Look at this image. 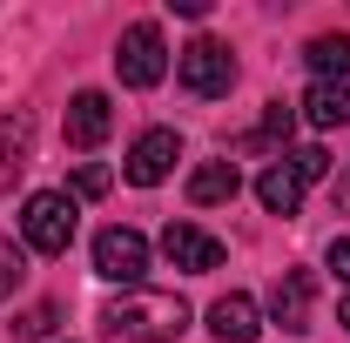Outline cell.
Here are the masks:
<instances>
[{
  "label": "cell",
  "instance_id": "obj_1",
  "mask_svg": "<svg viewBox=\"0 0 350 343\" xmlns=\"http://www.w3.org/2000/svg\"><path fill=\"white\" fill-rule=\"evenodd\" d=\"M101 323L129 343H175L189 330V303L175 290H122V297L101 310Z\"/></svg>",
  "mask_w": 350,
  "mask_h": 343
},
{
  "label": "cell",
  "instance_id": "obj_2",
  "mask_svg": "<svg viewBox=\"0 0 350 343\" xmlns=\"http://www.w3.org/2000/svg\"><path fill=\"white\" fill-rule=\"evenodd\" d=\"M68 243H75V195L34 189V195L21 202V249H34V256H68Z\"/></svg>",
  "mask_w": 350,
  "mask_h": 343
},
{
  "label": "cell",
  "instance_id": "obj_3",
  "mask_svg": "<svg viewBox=\"0 0 350 343\" xmlns=\"http://www.w3.org/2000/svg\"><path fill=\"white\" fill-rule=\"evenodd\" d=\"M175 74H182V87H189L196 101H222V94L236 87V54H229L216 34H196V41L175 54Z\"/></svg>",
  "mask_w": 350,
  "mask_h": 343
},
{
  "label": "cell",
  "instance_id": "obj_4",
  "mask_svg": "<svg viewBox=\"0 0 350 343\" xmlns=\"http://www.w3.org/2000/svg\"><path fill=\"white\" fill-rule=\"evenodd\" d=\"M115 74H122V87H155L169 74V41H162L155 20L122 27V41H115Z\"/></svg>",
  "mask_w": 350,
  "mask_h": 343
},
{
  "label": "cell",
  "instance_id": "obj_5",
  "mask_svg": "<svg viewBox=\"0 0 350 343\" xmlns=\"http://www.w3.org/2000/svg\"><path fill=\"white\" fill-rule=\"evenodd\" d=\"M142 269H148V236L142 229H101L94 236V276L101 283H122V290H142Z\"/></svg>",
  "mask_w": 350,
  "mask_h": 343
},
{
  "label": "cell",
  "instance_id": "obj_6",
  "mask_svg": "<svg viewBox=\"0 0 350 343\" xmlns=\"http://www.w3.org/2000/svg\"><path fill=\"white\" fill-rule=\"evenodd\" d=\"M162 256L175 262V269H189V276H209V269H222V236H209V229H196V222H169L162 229Z\"/></svg>",
  "mask_w": 350,
  "mask_h": 343
},
{
  "label": "cell",
  "instance_id": "obj_7",
  "mask_svg": "<svg viewBox=\"0 0 350 343\" xmlns=\"http://www.w3.org/2000/svg\"><path fill=\"white\" fill-rule=\"evenodd\" d=\"M310 316H317V276L310 269H283L276 290H269V323H283L290 337H304Z\"/></svg>",
  "mask_w": 350,
  "mask_h": 343
},
{
  "label": "cell",
  "instance_id": "obj_8",
  "mask_svg": "<svg viewBox=\"0 0 350 343\" xmlns=\"http://www.w3.org/2000/svg\"><path fill=\"white\" fill-rule=\"evenodd\" d=\"M175 162H182V135L148 128V135H135V148H129V182L135 189H155V182H169Z\"/></svg>",
  "mask_w": 350,
  "mask_h": 343
},
{
  "label": "cell",
  "instance_id": "obj_9",
  "mask_svg": "<svg viewBox=\"0 0 350 343\" xmlns=\"http://www.w3.org/2000/svg\"><path fill=\"white\" fill-rule=\"evenodd\" d=\"M108 128H115V108H108V94H101V87H81V94L68 101V122H61L68 148H101V141H108Z\"/></svg>",
  "mask_w": 350,
  "mask_h": 343
},
{
  "label": "cell",
  "instance_id": "obj_10",
  "mask_svg": "<svg viewBox=\"0 0 350 343\" xmlns=\"http://www.w3.org/2000/svg\"><path fill=\"white\" fill-rule=\"evenodd\" d=\"M209 330H216V343H256V337H262L256 297H243V290L216 297V303H209Z\"/></svg>",
  "mask_w": 350,
  "mask_h": 343
},
{
  "label": "cell",
  "instance_id": "obj_11",
  "mask_svg": "<svg viewBox=\"0 0 350 343\" xmlns=\"http://www.w3.org/2000/svg\"><path fill=\"white\" fill-rule=\"evenodd\" d=\"M304 189H310V182L290 169L283 155H276V162L256 175V195H262V209H269V215H297V209H304Z\"/></svg>",
  "mask_w": 350,
  "mask_h": 343
},
{
  "label": "cell",
  "instance_id": "obj_12",
  "mask_svg": "<svg viewBox=\"0 0 350 343\" xmlns=\"http://www.w3.org/2000/svg\"><path fill=\"white\" fill-rule=\"evenodd\" d=\"M27 148H34V122H27V115H0V195L21 182Z\"/></svg>",
  "mask_w": 350,
  "mask_h": 343
},
{
  "label": "cell",
  "instance_id": "obj_13",
  "mask_svg": "<svg viewBox=\"0 0 350 343\" xmlns=\"http://www.w3.org/2000/svg\"><path fill=\"white\" fill-rule=\"evenodd\" d=\"M236 189H243L236 162H202V169L189 175V202H196V209H216V202H236Z\"/></svg>",
  "mask_w": 350,
  "mask_h": 343
},
{
  "label": "cell",
  "instance_id": "obj_14",
  "mask_svg": "<svg viewBox=\"0 0 350 343\" xmlns=\"http://www.w3.org/2000/svg\"><path fill=\"white\" fill-rule=\"evenodd\" d=\"M304 122H310V128H344V122H350V87L344 81H310Z\"/></svg>",
  "mask_w": 350,
  "mask_h": 343
},
{
  "label": "cell",
  "instance_id": "obj_15",
  "mask_svg": "<svg viewBox=\"0 0 350 343\" xmlns=\"http://www.w3.org/2000/svg\"><path fill=\"white\" fill-rule=\"evenodd\" d=\"M304 61H310L317 81H344L350 74V34H317V41L304 47Z\"/></svg>",
  "mask_w": 350,
  "mask_h": 343
},
{
  "label": "cell",
  "instance_id": "obj_16",
  "mask_svg": "<svg viewBox=\"0 0 350 343\" xmlns=\"http://www.w3.org/2000/svg\"><path fill=\"white\" fill-rule=\"evenodd\" d=\"M290 128H297V108L269 101V115H262L256 128H250V148H276V141H290Z\"/></svg>",
  "mask_w": 350,
  "mask_h": 343
},
{
  "label": "cell",
  "instance_id": "obj_17",
  "mask_svg": "<svg viewBox=\"0 0 350 343\" xmlns=\"http://www.w3.org/2000/svg\"><path fill=\"white\" fill-rule=\"evenodd\" d=\"M21 276H27V249L21 243H0V303L21 290Z\"/></svg>",
  "mask_w": 350,
  "mask_h": 343
},
{
  "label": "cell",
  "instance_id": "obj_18",
  "mask_svg": "<svg viewBox=\"0 0 350 343\" xmlns=\"http://www.w3.org/2000/svg\"><path fill=\"white\" fill-rule=\"evenodd\" d=\"M283 162L304 175V182H323V175H330V155H323V148H290Z\"/></svg>",
  "mask_w": 350,
  "mask_h": 343
},
{
  "label": "cell",
  "instance_id": "obj_19",
  "mask_svg": "<svg viewBox=\"0 0 350 343\" xmlns=\"http://www.w3.org/2000/svg\"><path fill=\"white\" fill-rule=\"evenodd\" d=\"M54 323H61V310H54V303H34L14 330H21V337H54Z\"/></svg>",
  "mask_w": 350,
  "mask_h": 343
},
{
  "label": "cell",
  "instance_id": "obj_20",
  "mask_svg": "<svg viewBox=\"0 0 350 343\" xmlns=\"http://www.w3.org/2000/svg\"><path fill=\"white\" fill-rule=\"evenodd\" d=\"M75 195H108V169L101 162H81L75 169Z\"/></svg>",
  "mask_w": 350,
  "mask_h": 343
},
{
  "label": "cell",
  "instance_id": "obj_21",
  "mask_svg": "<svg viewBox=\"0 0 350 343\" xmlns=\"http://www.w3.org/2000/svg\"><path fill=\"white\" fill-rule=\"evenodd\" d=\"M330 269L350 283V236H337V243H330Z\"/></svg>",
  "mask_w": 350,
  "mask_h": 343
},
{
  "label": "cell",
  "instance_id": "obj_22",
  "mask_svg": "<svg viewBox=\"0 0 350 343\" xmlns=\"http://www.w3.org/2000/svg\"><path fill=\"white\" fill-rule=\"evenodd\" d=\"M337 209H350V175H344V182H337Z\"/></svg>",
  "mask_w": 350,
  "mask_h": 343
},
{
  "label": "cell",
  "instance_id": "obj_23",
  "mask_svg": "<svg viewBox=\"0 0 350 343\" xmlns=\"http://www.w3.org/2000/svg\"><path fill=\"white\" fill-rule=\"evenodd\" d=\"M344 330H350V290H344Z\"/></svg>",
  "mask_w": 350,
  "mask_h": 343
}]
</instances>
